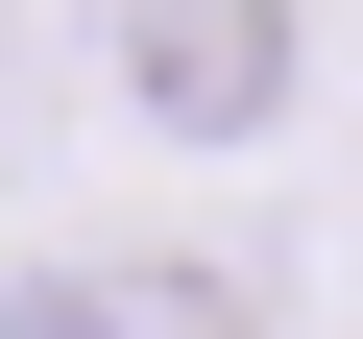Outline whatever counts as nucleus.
<instances>
[{"instance_id":"nucleus-1","label":"nucleus","mask_w":363,"mask_h":339,"mask_svg":"<svg viewBox=\"0 0 363 339\" xmlns=\"http://www.w3.org/2000/svg\"><path fill=\"white\" fill-rule=\"evenodd\" d=\"M267 73H291V0H169V49H145V97H169V121H242Z\"/></svg>"}]
</instances>
